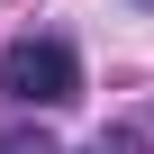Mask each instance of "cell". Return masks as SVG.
Instances as JSON below:
<instances>
[{
  "mask_svg": "<svg viewBox=\"0 0 154 154\" xmlns=\"http://www.w3.org/2000/svg\"><path fill=\"white\" fill-rule=\"evenodd\" d=\"M0 100L9 109H72L82 100V63L63 36H18L0 54Z\"/></svg>",
  "mask_w": 154,
  "mask_h": 154,
  "instance_id": "1",
  "label": "cell"
},
{
  "mask_svg": "<svg viewBox=\"0 0 154 154\" xmlns=\"http://www.w3.org/2000/svg\"><path fill=\"white\" fill-rule=\"evenodd\" d=\"M91 154H145V136H136V127H118V136L100 127V136H91Z\"/></svg>",
  "mask_w": 154,
  "mask_h": 154,
  "instance_id": "2",
  "label": "cell"
},
{
  "mask_svg": "<svg viewBox=\"0 0 154 154\" xmlns=\"http://www.w3.org/2000/svg\"><path fill=\"white\" fill-rule=\"evenodd\" d=\"M0 154H54L45 136H27V127H0Z\"/></svg>",
  "mask_w": 154,
  "mask_h": 154,
  "instance_id": "3",
  "label": "cell"
}]
</instances>
